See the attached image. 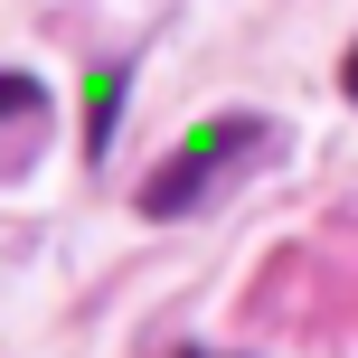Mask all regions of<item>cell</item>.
<instances>
[{"mask_svg":"<svg viewBox=\"0 0 358 358\" xmlns=\"http://www.w3.org/2000/svg\"><path fill=\"white\" fill-rule=\"evenodd\" d=\"M340 94H349V104H358V48H349V66H340Z\"/></svg>","mask_w":358,"mask_h":358,"instance_id":"cell-4","label":"cell"},{"mask_svg":"<svg viewBox=\"0 0 358 358\" xmlns=\"http://www.w3.org/2000/svg\"><path fill=\"white\" fill-rule=\"evenodd\" d=\"M123 85H132V57H104L85 76V161L113 151V123H123Z\"/></svg>","mask_w":358,"mask_h":358,"instance_id":"cell-2","label":"cell"},{"mask_svg":"<svg viewBox=\"0 0 358 358\" xmlns=\"http://www.w3.org/2000/svg\"><path fill=\"white\" fill-rule=\"evenodd\" d=\"M0 113H10V123H38V113H48V85L19 76V66H0Z\"/></svg>","mask_w":358,"mask_h":358,"instance_id":"cell-3","label":"cell"},{"mask_svg":"<svg viewBox=\"0 0 358 358\" xmlns=\"http://www.w3.org/2000/svg\"><path fill=\"white\" fill-rule=\"evenodd\" d=\"M264 132H273L264 113H208V123H189V142H179L170 161L142 179V217H189L198 189H208L217 170H236L255 142H264Z\"/></svg>","mask_w":358,"mask_h":358,"instance_id":"cell-1","label":"cell"},{"mask_svg":"<svg viewBox=\"0 0 358 358\" xmlns=\"http://www.w3.org/2000/svg\"><path fill=\"white\" fill-rule=\"evenodd\" d=\"M179 358H208V349H179Z\"/></svg>","mask_w":358,"mask_h":358,"instance_id":"cell-5","label":"cell"}]
</instances>
